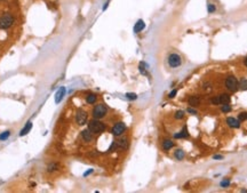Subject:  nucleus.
<instances>
[{"label": "nucleus", "instance_id": "obj_28", "mask_svg": "<svg viewBox=\"0 0 247 193\" xmlns=\"http://www.w3.org/2000/svg\"><path fill=\"white\" fill-rule=\"evenodd\" d=\"M126 97H127L128 99H132V101H133V99H137V95L134 94V93H127V94H126Z\"/></svg>", "mask_w": 247, "mask_h": 193}, {"label": "nucleus", "instance_id": "obj_11", "mask_svg": "<svg viewBox=\"0 0 247 193\" xmlns=\"http://www.w3.org/2000/svg\"><path fill=\"white\" fill-rule=\"evenodd\" d=\"M226 123L232 128H239L240 127V121L236 118H228L226 119Z\"/></svg>", "mask_w": 247, "mask_h": 193}, {"label": "nucleus", "instance_id": "obj_23", "mask_svg": "<svg viewBox=\"0 0 247 193\" xmlns=\"http://www.w3.org/2000/svg\"><path fill=\"white\" fill-rule=\"evenodd\" d=\"M231 106L229 105V103H226V104H223L222 105V108H221V111H222L223 113H228V112H230L231 111Z\"/></svg>", "mask_w": 247, "mask_h": 193}, {"label": "nucleus", "instance_id": "obj_7", "mask_svg": "<svg viewBox=\"0 0 247 193\" xmlns=\"http://www.w3.org/2000/svg\"><path fill=\"white\" fill-rule=\"evenodd\" d=\"M125 130H126V125L124 122H118L112 127L111 133H112V135H114V136H120V135H123V134L125 133Z\"/></svg>", "mask_w": 247, "mask_h": 193}, {"label": "nucleus", "instance_id": "obj_19", "mask_svg": "<svg viewBox=\"0 0 247 193\" xmlns=\"http://www.w3.org/2000/svg\"><path fill=\"white\" fill-rule=\"evenodd\" d=\"M199 103H200V101H199V99H198L197 96H191L190 99H189V105L191 106H197L199 105Z\"/></svg>", "mask_w": 247, "mask_h": 193}, {"label": "nucleus", "instance_id": "obj_20", "mask_svg": "<svg viewBox=\"0 0 247 193\" xmlns=\"http://www.w3.org/2000/svg\"><path fill=\"white\" fill-rule=\"evenodd\" d=\"M174 155H175V158H176L177 160H183L184 151H183V150H176V151H175V153H174Z\"/></svg>", "mask_w": 247, "mask_h": 193}, {"label": "nucleus", "instance_id": "obj_16", "mask_svg": "<svg viewBox=\"0 0 247 193\" xmlns=\"http://www.w3.org/2000/svg\"><path fill=\"white\" fill-rule=\"evenodd\" d=\"M31 128H32V122L31 121H29L26 125L24 126V128L21 130V133H20V136H24V135H26V134L31 130Z\"/></svg>", "mask_w": 247, "mask_h": 193}, {"label": "nucleus", "instance_id": "obj_12", "mask_svg": "<svg viewBox=\"0 0 247 193\" xmlns=\"http://www.w3.org/2000/svg\"><path fill=\"white\" fill-rule=\"evenodd\" d=\"M144 28H145L144 21H143V20H138L134 25V32L135 33H138V32H141Z\"/></svg>", "mask_w": 247, "mask_h": 193}, {"label": "nucleus", "instance_id": "obj_31", "mask_svg": "<svg viewBox=\"0 0 247 193\" xmlns=\"http://www.w3.org/2000/svg\"><path fill=\"white\" fill-rule=\"evenodd\" d=\"M188 112L191 113V114H196V113H197V111H196L194 109H192V108H189V109H188Z\"/></svg>", "mask_w": 247, "mask_h": 193}, {"label": "nucleus", "instance_id": "obj_4", "mask_svg": "<svg viewBox=\"0 0 247 193\" xmlns=\"http://www.w3.org/2000/svg\"><path fill=\"white\" fill-rule=\"evenodd\" d=\"M128 148V140L126 138V137H120V138H118L117 140H114L112 143V145L110 146V151L111 150H125V149Z\"/></svg>", "mask_w": 247, "mask_h": 193}, {"label": "nucleus", "instance_id": "obj_32", "mask_svg": "<svg viewBox=\"0 0 247 193\" xmlns=\"http://www.w3.org/2000/svg\"><path fill=\"white\" fill-rule=\"evenodd\" d=\"M213 159H214V160H221V159H223V157H222V155L217 154V155H214V157H213Z\"/></svg>", "mask_w": 247, "mask_h": 193}, {"label": "nucleus", "instance_id": "obj_1", "mask_svg": "<svg viewBox=\"0 0 247 193\" xmlns=\"http://www.w3.org/2000/svg\"><path fill=\"white\" fill-rule=\"evenodd\" d=\"M88 129L93 134L99 135V134L103 133L105 130V125L102 121H100V119H93L91 121H88Z\"/></svg>", "mask_w": 247, "mask_h": 193}, {"label": "nucleus", "instance_id": "obj_15", "mask_svg": "<svg viewBox=\"0 0 247 193\" xmlns=\"http://www.w3.org/2000/svg\"><path fill=\"white\" fill-rule=\"evenodd\" d=\"M57 169H60V166L57 162H50L49 165L47 166V172H56Z\"/></svg>", "mask_w": 247, "mask_h": 193}, {"label": "nucleus", "instance_id": "obj_33", "mask_svg": "<svg viewBox=\"0 0 247 193\" xmlns=\"http://www.w3.org/2000/svg\"><path fill=\"white\" fill-rule=\"evenodd\" d=\"M212 103H213V104H216V105H217V104H220L219 99H217V97H215V99H212Z\"/></svg>", "mask_w": 247, "mask_h": 193}, {"label": "nucleus", "instance_id": "obj_24", "mask_svg": "<svg viewBox=\"0 0 247 193\" xmlns=\"http://www.w3.org/2000/svg\"><path fill=\"white\" fill-rule=\"evenodd\" d=\"M207 11H208V14H212V13H214V11H216L215 5L208 2V4H207Z\"/></svg>", "mask_w": 247, "mask_h": 193}, {"label": "nucleus", "instance_id": "obj_10", "mask_svg": "<svg viewBox=\"0 0 247 193\" xmlns=\"http://www.w3.org/2000/svg\"><path fill=\"white\" fill-rule=\"evenodd\" d=\"M65 91H67L65 87H61L60 89H58V91H57L56 95H55V103H56V104H58V103L63 99L64 95H65Z\"/></svg>", "mask_w": 247, "mask_h": 193}, {"label": "nucleus", "instance_id": "obj_22", "mask_svg": "<svg viewBox=\"0 0 247 193\" xmlns=\"http://www.w3.org/2000/svg\"><path fill=\"white\" fill-rule=\"evenodd\" d=\"M138 70L142 74H147V64L144 62H141L140 65H138Z\"/></svg>", "mask_w": 247, "mask_h": 193}, {"label": "nucleus", "instance_id": "obj_3", "mask_svg": "<svg viewBox=\"0 0 247 193\" xmlns=\"http://www.w3.org/2000/svg\"><path fill=\"white\" fill-rule=\"evenodd\" d=\"M93 118L94 119H102L106 116L108 113V108L105 106V104L103 103H100V104H96L93 109Z\"/></svg>", "mask_w": 247, "mask_h": 193}, {"label": "nucleus", "instance_id": "obj_9", "mask_svg": "<svg viewBox=\"0 0 247 193\" xmlns=\"http://www.w3.org/2000/svg\"><path fill=\"white\" fill-rule=\"evenodd\" d=\"M81 138L85 140L86 143H89V142H92V140H93V133L88 129V128H87V129H84L81 131Z\"/></svg>", "mask_w": 247, "mask_h": 193}, {"label": "nucleus", "instance_id": "obj_13", "mask_svg": "<svg viewBox=\"0 0 247 193\" xmlns=\"http://www.w3.org/2000/svg\"><path fill=\"white\" fill-rule=\"evenodd\" d=\"M174 146V143L170 140H165L162 142V150L164 151H168Z\"/></svg>", "mask_w": 247, "mask_h": 193}, {"label": "nucleus", "instance_id": "obj_27", "mask_svg": "<svg viewBox=\"0 0 247 193\" xmlns=\"http://www.w3.org/2000/svg\"><path fill=\"white\" fill-rule=\"evenodd\" d=\"M238 120H239V121H245V120H247V112L239 113V116H238Z\"/></svg>", "mask_w": 247, "mask_h": 193}, {"label": "nucleus", "instance_id": "obj_2", "mask_svg": "<svg viewBox=\"0 0 247 193\" xmlns=\"http://www.w3.org/2000/svg\"><path fill=\"white\" fill-rule=\"evenodd\" d=\"M15 22V18L14 16L9 13H6V14L1 15L0 16V29L1 30H7L12 26V25L14 24Z\"/></svg>", "mask_w": 247, "mask_h": 193}, {"label": "nucleus", "instance_id": "obj_8", "mask_svg": "<svg viewBox=\"0 0 247 193\" xmlns=\"http://www.w3.org/2000/svg\"><path fill=\"white\" fill-rule=\"evenodd\" d=\"M181 63H182V60H181L180 55H177V54H170V56H168V64H170V67H180Z\"/></svg>", "mask_w": 247, "mask_h": 193}, {"label": "nucleus", "instance_id": "obj_21", "mask_svg": "<svg viewBox=\"0 0 247 193\" xmlns=\"http://www.w3.org/2000/svg\"><path fill=\"white\" fill-rule=\"evenodd\" d=\"M238 86L240 87L241 90H247V80L245 79V78H243V79L240 80V82H239Z\"/></svg>", "mask_w": 247, "mask_h": 193}, {"label": "nucleus", "instance_id": "obj_5", "mask_svg": "<svg viewBox=\"0 0 247 193\" xmlns=\"http://www.w3.org/2000/svg\"><path fill=\"white\" fill-rule=\"evenodd\" d=\"M87 118H88V114L86 111H84L82 109H78L77 112H76V122L79 125V126H82L87 122Z\"/></svg>", "mask_w": 247, "mask_h": 193}, {"label": "nucleus", "instance_id": "obj_18", "mask_svg": "<svg viewBox=\"0 0 247 193\" xmlns=\"http://www.w3.org/2000/svg\"><path fill=\"white\" fill-rule=\"evenodd\" d=\"M96 99H97V96L95 94H89L86 96V102L87 104H94L96 102Z\"/></svg>", "mask_w": 247, "mask_h": 193}, {"label": "nucleus", "instance_id": "obj_30", "mask_svg": "<svg viewBox=\"0 0 247 193\" xmlns=\"http://www.w3.org/2000/svg\"><path fill=\"white\" fill-rule=\"evenodd\" d=\"M176 93H177V90L176 89H174V90H172L170 93V95H168V97L170 99H173V97H175V95H176Z\"/></svg>", "mask_w": 247, "mask_h": 193}, {"label": "nucleus", "instance_id": "obj_34", "mask_svg": "<svg viewBox=\"0 0 247 193\" xmlns=\"http://www.w3.org/2000/svg\"><path fill=\"white\" fill-rule=\"evenodd\" d=\"M92 172H93V169H89V170H87V172H86L85 174H84V176L86 177V176H88L89 174H92Z\"/></svg>", "mask_w": 247, "mask_h": 193}, {"label": "nucleus", "instance_id": "obj_14", "mask_svg": "<svg viewBox=\"0 0 247 193\" xmlns=\"http://www.w3.org/2000/svg\"><path fill=\"white\" fill-rule=\"evenodd\" d=\"M220 104H226V103H230V96L228 94H222L217 96Z\"/></svg>", "mask_w": 247, "mask_h": 193}, {"label": "nucleus", "instance_id": "obj_25", "mask_svg": "<svg viewBox=\"0 0 247 193\" xmlns=\"http://www.w3.org/2000/svg\"><path fill=\"white\" fill-rule=\"evenodd\" d=\"M9 136H11V131H4L2 134H0V140H7Z\"/></svg>", "mask_w": 247, "mask_h": 193}, {"label": "nucleus", "instance_id": "obj_29", "mask_svg": "<svg viewBox=\"0 0 247 193\" xmlns=\"http://www.w3.org/2000/svg\"><path fill=\"white\" fill-rule=\"evenodd\" d=\"M229 185H230V179H224V181L221 182V186L222 187H228Z\"/></svg>", "mask_w": 247, "mask_h": 193}, {"label": "nucleus", "instance_id": "obj_6", "mask_svg": "<svg viewBox=\"0 0 247 193\" xmlns=\"http://www.w3.org/2000/svg\"><path fill=\"white\" fill-rule=\"evenodd\" d=\"M238 80H237L236 78L232 77V76H230L226 79V87L229 89L230 91H236L238 89Z\"/></svg>", "mask_w": 247, "mask_h": 193}, {"label": "nucleus", "instance_id": "obj_26", "mask_svg": "<svg viewBox=\"0 0 247 193\" xmlns=\"http://www.w3.org/2000/svg\"><path fill=\"white\" fill-rule=\"evenodd\" d=\"M174 117H175V119H177V120H180V119H183L184 118V111H177L175 114H174Z\"/></svg>", "mask_w": 247, "mask_h": 193}, {"label": "nucleus", "instance_id": "obj_35", "mask_svg": "<svg viewBox=\"0 0 247 193\" xmlns=\"http://www.w3.org/2000/svg\"><path fill=\"white\" fill-rule=\"evenodd\" d=\"M244 63H245V65H246V67H247V57H246V58H245V61H244Z\"/></svg>", "mask_w": 247, "mask_h": 193}, {"label": "nucleus", "instance_id": "obj_17", "mask_svg": "<svg viewBox=\"0 0 247 193\" xmlns=\"http://www.w3.org/2000/svg\"><path fill=\"white\" fill-rule=\"evenodd\" d=\"M188 136H189V133H188L187 127H184L181 133L175 134V135H174V137H175V138H187Z\"/></svg>", "mask_w": 247, "mask_h": 193}]
</instances>
